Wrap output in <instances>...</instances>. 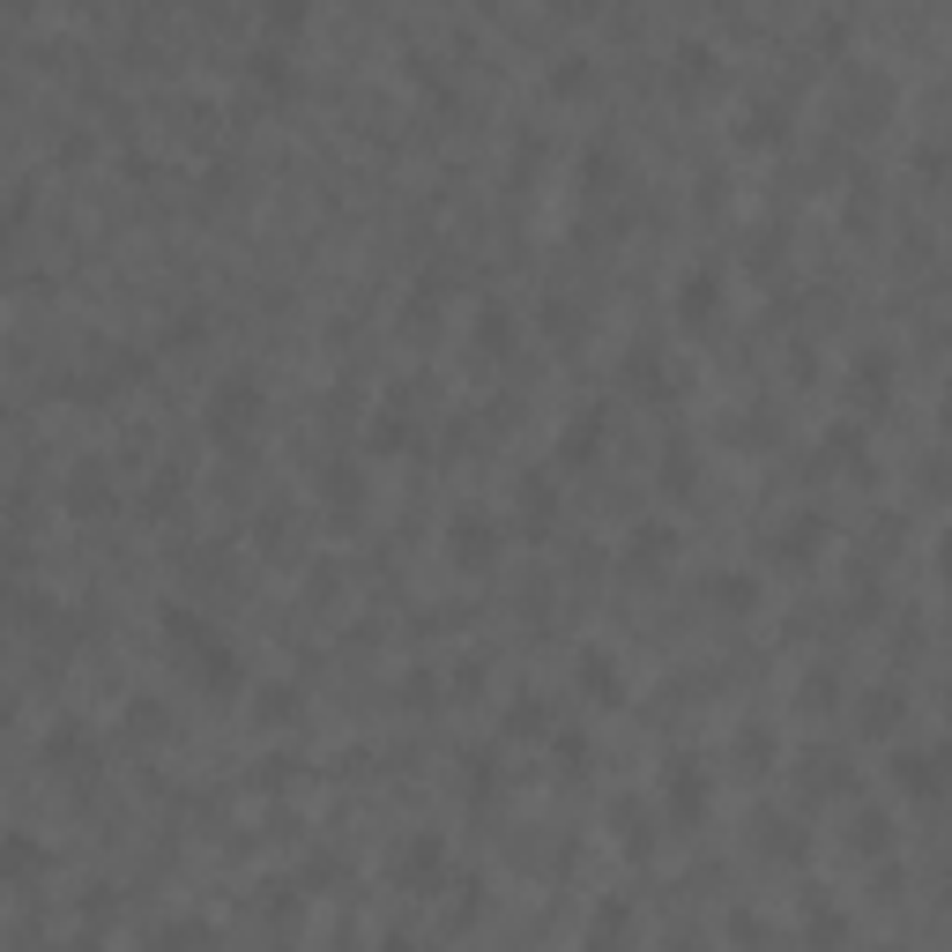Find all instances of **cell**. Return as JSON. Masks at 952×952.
I'll use <instances>...</instances> for the list:
<instances>
[{"instance_id": "6da1fadb", "label": "cell", "mask_w": 952, "mask_h": 952, "mask_svg": "<svg viewBox=\"0 0 952 952\" xmlns=\"http://www.w3.org/2000/svg\"><path fill=\"white\" fill-rule=\"evenodd\" d=\"M253 425H261V379L253 373H224L216 387H209V432H216V439H246Z\"/></svg>"}, {"instance_id": "7a4b0ae2", "label": "cell", "mask_w": 952, "mask_h": 952, "mask_svg": "<svg viewBox=\"0 0 952 952\" xmlns=\"http://www.w3.org/2000/svg\"><path fill=\"white\" fill-rule=\"evenodd\" d=\"M447 551H454V566H492L499 558V521L492 514H454Z\"/></svg>"}, {"instance_id": "3957f363", "label": "cell", "mask_w": 952, "mask_h": 952, "mask_svg": "<svg viewBox=\"0 0 952 952\" xmlns=\"http://www.w3.org/2000/svg\"><path fill=\"white\" fill-rule=\"evenodd\" d=\"M893 789H908L915 803H938V789H945V759L938 752H893Z\"/></svg>"}, {"instance_id": "277c9868", "label": "cell", "mask_w": 952, "mask_h": 952, "mask_svg": "<svg viewBox=\"0 0 952 952\" xmlns=\"http://www.w3.org/2000/svg\"><path fill=\"white\" fill-rule=\"evenodd\" d=\"M670 551H677V528L670 521H640L632 544H626V574H655V566H670Z\"/></svg>"}, {"instance_id": "5b68a950", "label": "cell", "mask_w": 952, "mask_h": 952, "mask_svg": "<svg viewBox=\"0 0 952 952\" xmlns=\"http://www.w3.org/2000/svg\"><path fill=\"white\" fill-rule=\"evenodd\" d=\"M662 797H670V811L685 819V827H692V819L707 811V774H700V759H677L670 781H662Z\"/></svg>"}, {"instance_id": "8992f818", "label": "cell", "mask_w": 952, "mask_h": 952, "mask_svg": "<svg viewBox=\"0 0 952 952\" xmlns=\"http://www.w3.org/2000/svg\"><path fill=\"white\" fill-rule=\"evenodd\" d=\"M707 313H722V276L715 269H692L685 291H677V321L685 327H707Z\"/></svg>"}, {"instance_id": "52a82bcc", "label": "cell", "mask_w": 952, "mask_h": 952, "mask_svg": "<svg viewBox=\"0 0 952 952\" xmlns=\"http://www.w3.org/2000/svg\"><path fill=\"white\" fill-rule=\"evenodd\" d=\"M439 871H447V841H439V833H417V841L395 855V878H402V885H432Z\"/></svg>"}, {"instance_id": "ba28073f", "label": "cell", "mask_w": 952, "mask_h": 952, "mask_svg": "<svg viewBox=\"0 0 952 952\" xmlns=\"http://www.w3.org/2000/svg\"><path fill=\"white\" fill-rule=\"evenodd\" d=\"M819 536H827L819 514H789V521L774 528V558L781 566H803V558H819Z\"/></svg>"}, {"instance_id": "9c48e42d", "label": "cell", "mask_w": 952, "mask_h": 952, "mask_svg": "<svg viewBox=\"0 0 952 952\" xmlns=\"http://www.w3.org/2000/svg\"><path fill=\"white\" fill-rule=\"evenodd\" d=\"M626 930H632V908L610 893V901L588 915V952H626Z\"/></svg>"}, {"instance_id": "30bf717a", "label": "cell", "mask_w": 952, "mask_h": 952, "mask_svg": "<svg viewBox=\"0 0 952 952\" xmlns=\"http://www.w3.org/2000/svg\"><path fill=\"white\" fill-rule=\"evenodd\" d=\"M901 715H908V692H901V685H878V692H863V729H871V737L901 729Z\"/></svg>"}, {"instance_id": "8fae6325", "label": "cell", "mask_w": 952, "mask_h": 952, "mask_svg": "<svg viewBox=\"0 0 952 952\" xmlns=\"http://www.w3.org/2000/svg\"><path fill=\"white\" fill-rule=\"evenodd\" d=\"M803 938H811L819 952H833L841 938H849V915H841V908H827V901H803Z\"/></svg>"}, {"instance_id": "7c38bea8", "label": "cell", "mask_w": 952, "mask_h": 952, "mask_svg": "<svg viewBox=\"0 0 952 952\" xmlns=\"http://www.w3.org/2000/svg\"><path fill=\"white\" fill-rule=\"evenodd\" d=\"M759 849L781 855V863H803V849H811V841H803L797 819H759Z\"/></svg>"}, {"instance_id": "4fadbf2b", "label": "cell", "mask_w": 952, "mask_h": 952, "mask_svg": "<svg viewBox=\"0 0 952 952\" xmlns=\"http://www.w3.org/2000/svg\"><path fill=\"white\" fill-rule=\"evenodd\" d=\"M885 379H893V357L863 351L855 357V373H849V387H855V402H885Z\"/></svg>"}, {"instance_id": "5bb4252c", "label": "cell", "mask_w": 952, "mask_h": 952, "mask_svg": "<svg viewBox=\"0 0 952 952\" xmlns=\"http://www.w3.org/2000/svg\"><path fill=\"white\" fill-rule=\"evenodd\" d=\"M596 447H602V409H574V425H566L558 454H566V462H588Z\"/></svg>"}, {"instance_id": "9a60e30c", "label": "cell", "mask_w": 952, "mask_h": 952, "mask_svg": "<svg viewBox=\"0 0 952 952\" xmlns=\"http://www.w3.org/2000/svg\"><path fill=\"white\" fill-rule=\"evenodd\" d=\"M707 596L722 602L729 618H745V610L759 602V580H752V574H722V580H707Z\"/></svg>"}, {"instance_id": "2e32d148", "label": "cell", "mask_w": 952, "mask_h": 952, "mask_svg": "<svg viewBox=\"0 0 952 952\" xmlns=\"http://www.w3.org/2000/svg\"><path fill=\"white\" fill-rule=\"evenodd\" d=\"M104 499H112V492H104V469L98 462H82L75 484H68V506H75V514H104Z\"/></svg>"}, {"instance_id": "e0dca14e", "label": "cell", "mask_w": 952, "mask_h": 952, "mask_svg": "<svg viewBox=\"0 0 952 952\" xmlns=\"http://www.w3.org/2000/svg\"><path fill=\"white\" fill-rule=\"evenodd\" d=\"M580 685H588V692H596V700H618V692H626V685H618V662H610V655H580Z\"/></svg>"}, {"instance_id": "ac0fdd59", "label": "cell", "mask_w": 952, "mask_h": 952, "mask_svg": "<svg viewBox=\"0 0 952 952\" xmlns=\"http://www.w3.org/2000/svg\"><path fill=\"white\" fill-rule=\"evenodd\" d=\"M610 827L626 833V849H648V803H640V797H618V803H610Z\"/></svg>"}, {"instance_id": "d6986e66", "label": "cell", "mask_w": 952, "mask_h": 952, "mask_svg": "<svg viewBox=\"0 0 952 952\" xmlns=\"http://www.w3.org/2000/svg\"><path fill=\"white\" fill-rule=\"evenodd\" d=\"M45 759H52V767H60V759H68V767H90V737H82V729H52Z\"/></svg>"}, {"instance_id": "ffe728a7", "label": "cell", "mask_w": 952, "mask_h": 952, "mask_svg": "<svg viewBox=\"0 0 952 952\" xmlns=\"http://www.w3.org/2000/svg\"><path fill=\"white\" fill-rule=\"evenodd\" d=\"M626 379L640 387V395H648V387H662V357H655L648 343H632V351H626Z\"/></svg>"}, {"instance_id": "44dd1931", "label": "cell", "mask_w": 952, "mask_h": 952, "mask_svg": "<svg viewBox=\"0 0 952 952\" xmlns=\"http://www.w3.org/2000/svg\"><path fill=\"white\" fill-rule=\"evenodd\" d=\"M521 514H528V521H536V528H544V521H551V514H558V492H551V484H544V476H528V484H521Z\"/></svg>"}, {"instance_id": "7402d4cb", "label": "cell", "mask_w": 952, "mask_h": 952, "mask_svg": "<svg viewBox=\"0 0 952 952\" xmlns=\"http://www.w3.org/2000/svg\"><path fill=\"white\" fill-rule=\"evenodd\" d=\"M885 841H893V819H885V811H855V849L878 855Z\"/></svg>"}, {"instance_id": "603a6c76", "label": "cell", "mask_w": 952, "mask_h": 952, "mask_svg": "<svg viewBox=\"0 0 952 952\" xmlns=\"http://www.w3.org/2000/svg\"><path fill=\"white\" fill-rule=\"evenodd\" d=\"M662 484H670L677 499L692 492V447H685V439H670V454H662Z\"/></svg>"}, {"instance_id": "cb8c5ba5", "label": "cell", "mask_w": 952, "mask_h": 952, "mask_svg": "<svg viewBox=\"0 0 952 952\" xmlns=\"http://www.w3.org/2000/svg\"><path fill=\"white\" fill-rule=\"evenodd\" d=\"M506 729H514V737H528V729L544 737V729H551V707H544V700H528V692H521V700H514V715H506Z\"/></svg>"}, {"instance_id": "d4e9b609", "label": "cell", "mask_w": 952, "mask_h": 952, "mask_svg": "<svg viewBox=\"0 0 952 952\" xmlns=\"http://www.w3.org/2000/svg\"><path fill=\"white\" fill-rule=\"evenodd\" d=\"M462 774H469V797H492V781H499V759H492V752H462Z\"/></svg>"}, {"instance_id": "484cf974", "label": "cell", "mask_w": 952, "mask_h": 952, "mask_svg": "<svg viewBox=\"0 0 952 952\" xmlns=\"http://www.w3.org/2000/svg\"><path fill=\"white\" fill-rule=\"evenodd\" d=\"M737 134H745V142H767V134H781V104L759 98L752 112H745V126H737Z\"/></svg>"}, {"instance_id": "4316f807", "label": "cell", "mask_w": 952, "mask_h": 952, "mask_svg": "<svg viewBox=\"0 0 952 952\" xmlns=\"http://www.w3.org/2000/svg\"><path fill=\"white\" fill-rule=\"evenodd\" d=\"M737 759H752V767H759V759H774V737H767V722H745V729H737Z\"/></svg>"}, {"instance_id": "83f0119b", "label": "cell", "mask_w": 952, "mask_h": 952, "mask_svg": "<svg viewBox=\"0 0 952 952\" xmlns=\"http://www.w3.org/2000/svg\"><path fill=\"white\" fill-rule=\"evenodd\" d=\"M0 871H38V841L8 833V841H0Z\"/></svg>"}, {"instance_id": "f1b7e54d", "label": "cell", "mask_w": 952, "mask_h": 952, "mask_svg": "<svg viewBox=\"0 0 952 952\" xmlns=\"http://www.w3.org/2000/svg\"><path fill=\"white\" fill-rule=\"evenodd\" d=\"M253 82H269V90H283V82H291V68H283V52H276V45L253 52Z\"/></svg>"}, {"instance_id": "f546056e", "label": "cell", "mask_w": 952, "mask_h": 952, "mask_svg": "<svg viewBox=\"0 0 952 952\" xmlns=\"http://www.w3.org/2000/svg\"><path fill=\"white\" fill-rule=\"evenodd\" d=\"M126 729H134V737H164V707L134 700V707H126Z\"/></svg>"}, {"instance_id": "4dcf8cb0", "label": "cell", "mask_w": 952, "mask_h": 952, "mask_svg": "<svg viewBox=\"0 0 952 952\" xmlns=\"http://www.w3.org/2000/svg\"><path fill=\"white\" fill-rule=\"evenodd\" d=\"M156 945H164V952H194V945H209V930H201V923H172Z\"/></svg>"}, {"instance_id": "1f68e13d", "label": "cell", "mask_w": 952, "mask_h": 952, "mask_svg": "<svg viewBox=\"0 0 952 952\" xmlns=\"http://www.w3.org/2000/svg\"><path fill=\"white\" fill-rule=\"evenodd\" d=\"M291 707H298L291 685H269V692H261V715H269V722H291Z\"/></svg>"}, {"instance_id": "d6a6232c", "label": "cell", "mask_w": 952, "mask_h": 952, "mask_svg": "<svg viewBox=\"0 0 952 952\" xmlns=\"http://www.w3.org/2000/svg\"><path fill=\"white\" fill-rule=\"evenodd\" d=\"M476 327H484V351H506V327L514 321H506V305H484V321Z\"/></svg>"}, {"instance_id": "836d02e7", "label": "cell", "mask_w": 952, "mask_h": 952, "mask_svg": "<svg viewBox=\"0 0 952 952\" xmlns=\"http://www.w3.org/2000/svg\"><path fill=\"white\" fill-rule=\"evenodd\" d=\"M580 82H588V60H580V52H566V60L551 68V90H580Z\"/></svg>"}, {"instance_id": "e575fe53", "label": "cell", "mask_w": 952, "mask_h": 952, "mask_svg": "<svg viewBox=\"0 0 952 952\" xmlns=\"http://www.w3.org/2000/svg\"><path fill=\"white\" fill-rule=\"evenodd\" d=\"M551 745H558V759H566V767H588V737H580V729H558Z\"/></svg>"}, {"instance_id": "d590c367", "label": "cell", "mask_w": 952, "mask_h": 952, "mask_svg": "<svg viewBox=\"0 0 952 952\" xmlns=\"http://www.w3.org/2000/svg\"><path fill=\"white\" fill-rule=\"evenodd\" d=\"M544 327H551V335H574V327H580V313H574L566 298H551V305H544Z\"/></svg>"}, {"instance_id": "8d00e7d4", "label": "cell", "mask_w": 952, "mask_h": 952, "mask_svg": "<svg viewBox=\"0 0 952 952\" xmlns=\"http://www.w3.org/2000/svg\"><path fill=\"white\" fill-rule=\"evenodd\" d=\"M379 952H409V938H387V945H379Z\"/></svg>"}]
</instances>
